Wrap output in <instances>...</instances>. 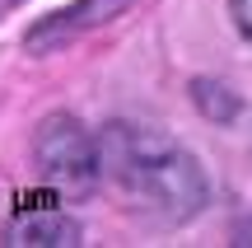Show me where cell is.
Returning a JSON list of instances; mask_svg holds the SVG:
<instances>
[{
  "mask_svg": "<svg viewBox=\"0 0 252 248\" xmlns=\"http://www.w3.org/2000/svg\"><path fill=\"white\" fill-rule=\"evenodd\" d=\"M103 150V187L131 215H145L154 225H187L206 211L210 178L201 159L168 131L145 122H108L98 131Z\"/></svg>",
  "mask_w": 252,
  "mask_h": 248,
  "instance_id": "1",
  "label": "cell"
},
{
  "mask_svg": "<svg viewBox=\"0 0 252 248\" xmlns=\"http://www.w3.org/2000/svg\"><path fill=\"white\" fill-rule=\"evenodd\" d=\"M33 164L47 192L65 202H84L103 187V150L98 131H89L70 112H52L33 131Z\"/></svg>",
  "mask_w": 252,
  "mask_h": 248,
  "instance_id": "2",
  "label": "cell"
},
{
  "mask_svg": "<svg viewBox=\"0 0 252 248\" xmlns=\"http://www.w3.org/2000/svg\"><path fill=\"white\" fill-rule=\"evenodd\" d=\"M126 5H131V0H75V5H65V9H52V14H42L24 33V47L37 52V56L42 52H61V47H70L75 37H84L89 28L126 14Z\"/></svg>",
  "mask_w": 252,
  "mask_h": 248,
  "instance_id": "3",
  "label": "cell"
},
{
  "mask_svg": "<svg viewBox=\"0 0 252 248\" xmlns=\"http://www.w3.org/2000/svg\"><path fill=\"white\" fill-rule=\"evenodd\" d=\"M5 244H28V248H61V244H80V225L61 211V206H33L19 211L5 225Z\"/></svg>",
  "mask_w": 252,
  "mask_h": 248,
  "instance_id": "4",
  "label": "cell"
},
{
  "mask_svg": "<svg viewBox=\"0 0 252 248\" xmlns=\"http://www.w3.org/2000/svg\"><path fill=\"white\" fill-rule=\"evenodd\" d=\"M229 14H234V28L252 42V0H229Z\"/></svg>",
  "mask_w": 252,
  "mask_h": 248,
  "instance_id": "5",
  "label": "cell"
}]
</instances>
